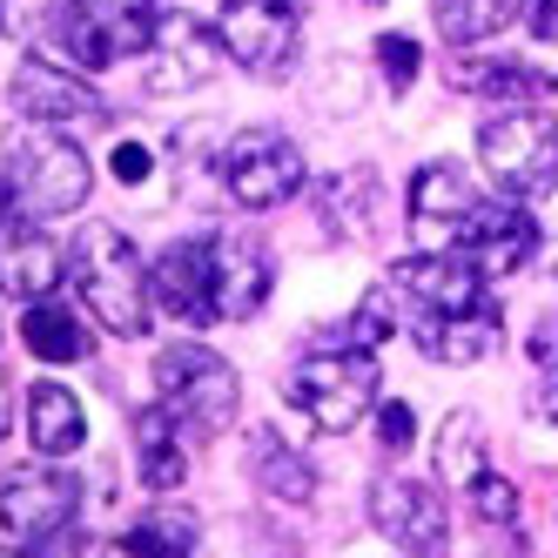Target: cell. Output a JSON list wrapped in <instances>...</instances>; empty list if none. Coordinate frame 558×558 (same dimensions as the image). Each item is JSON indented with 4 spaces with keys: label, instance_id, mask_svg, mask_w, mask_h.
I'll return each mask as SVG.
<instances>
[{
    "label": "cell",
    "instance_id": "36",
    "mask_svg": "<svg viewBox=\"0 0 558 558\" xmlns=\"http://www.w3.org/2000/svg\"><path fill=\"white\" fill-rule=\"evenodd\" d=\"M538 411H545V417L558 424V384H545V390H538Z\"/></svg>",
    "mask_w": 558,
    "mask_h": 558
},
{
    "label": "cell",
    "instance_id": "12",
    "mask_svg": "<svg viewBox=\"0 0 558 558\" xmlns=\"http://www.w3.org/2000/svg\"><path fill=\"white\" fill-rule=\"evenodd\" d=\"M216 54H222L216 27H203L195 14H162L155 41L142 48V88L148 95H189L216 74Z\"/></svg>",
    "mask_w": 558,
    "mask_h": 558
},
{
    "label": "cell",
    "instance_id": "9",
    "mask_svg": "<svg viewBox=\"0 0 558 558\" xmlns=\"http://www.w3.org/2000/svg\"><path fill=\"white\" fill-rule=\"evenodd\" d=\"M74 511H82V485L54 464H14L0 477V525L14 545H48L74 532Z\"/></svg>",
    "mask_w": 558,
    "mask_h": 558
},
{
    "label": "cell",
    "instance_id": "18",
    "mask_svg": "<svg viewBox=\"0 0 558 558\" xmlns=\"http://www.w3.org/2000/svg\"><path fill=\"white\" fill-rule=\"evenodd\" d=\"M404 337L430 356V364H477L498 343V310H464V316H411Z\"/></svg>",
    "mask_w": 558,
    "mask_h": 558
},
{
    "label": "cell",
    "instance_id": "14",
    "mask_svg": "<svg viewBox=\"0 0 558 558\" xmlns=\"http://www.w3.org/2000/svg\"><path fill=\"white\" fill-rule=\"evenodd\" d=\"M148 290H155V310H169L175 324H195L209 330L216 324V243H169L162 256L148 263Z\"/></svg>",
    "mask_w": 558,
    "mask_h": 558
},
{
    "label": "cell",
    "instance_id": "34",
    "mask_svg": "<svg viewBox=\"0 0 558 558\" xmlns=\"http://www.w3.org/2000/svg\"><path fill=\"white\" fill-rule=\"evenodd\" d=\"M148 169H155V155H148V148H135V142L114 148V175H122V182H142Z\"/></svg>",
    "mask_w": 558,
    "mask_h": 558
},
{
    "label": "cell",
    "instance_id": "20",
    "mask_svg": "<svg viewBox=\"0 0 558 558\" xmlns=\"http://www.w3.org/2000/svg\"><path fill=\"white\" fill-rule=\"evenodd\" d=\"M135 471H142L148 492H175L189 477V430L162 404L135 411Z\"/></svg>",
    "mask_w": 558,
    "mask_h": 558
},
{
    "label": "cell",
    "instance_id": "38",
    "mask_svg": "<svg viewBox=\"0 0 558 558\" xmlns=\"http://www.w3.org/2000/svg\"><path fill=\"white\" fill-rule=\"evenodd\" d=\"M371 8H377V0H371Z\"/></svg>",
    "mask_w": 558,
    "mask_h": 558
},
{
    "label": "cell",
    "instance_id": "27",
    "mask_svg": "<svg viewBox=\"0 0 558 558\" xmlns=\"http://www.w3.org/2000/svg\"><path fill=\"white\" fill-rule=\"evenodd\" d=\"M518 14V0H437V34L451 48H477Z\"/></svg>",
    "mask_w": 558,
    "mask_h": 558
},
{
    "label": "cell",
    "instance_id": "15",
    "mask_svg": "<svg viewBox=\"0 0 558 558\" xmlns=\"http://www.w3.org/2000/svg\"><path fill=\"white\" fill-rule=\"evenodd\" d=\"M8 95H14V108H21V122H48V129H68V122H108V108H101V95L82 82L74 68H54V61H41V54H27L21 68H14V82H8Z\"/></svg>",
    "mask_w": 558,
    "mask_h": 558
},
{
    "label": "cell",
    "instance_id": "23",
    "mask_svg": "<svg viewBox=\"0 0 558 558\" xmlns=\"http://www.w3.org/2000/svg\"><path fill=\"white\" fill-rule=\"evenodd\" d=\"M471 209H477V195H471V182H464L458 162H424V169L411 175V222L451 235Z\"/></svg>",
    "mask_w": 558,
    "mask_h": 558
},
{
    "label": "cell",
    "instance_id": "5",
    "mask_svg": "<svg viewBox=\"0 0 558 558\" xmlns=\"http://www.w3.org/2000/svg\"><path fill=\"white\" fill-rule=\"evenodd\" d=\"M377 356L371 350H356V343H330V350H310L303 364L290 371L283 397L316 424V430H356V417H371L377 404Z\"/></svg>",
    "mask_w": 558,
    "mask_h": 558
},
{
    "label": "cell",
    "instance_id": "11",
    "mask_svg": "<svg viewBox=\"0 0 558 558\" xmlns=\"http://www.w3.org/2000/svg\"><path fill=\"white\" fill-rule=\"evenodd\" d=\"M451 256H464L477 276H518L532 256H538V222H532V209L525 203H477L458 229H451Z\"/></svg>",
    "mask_w": 558,
    "mask_h": 558
},
{
    "label": "cell",
    "instance_id": "31",
    "mask_svg": "<svg viewBox=\"0 0 558 558\" xmlns=\"http://www.w3.org/2000/svg\"><path fill=\"white\" fill-rule=\"evenodd\" d=\"M377 437H384V451H404L411 437H417V411L411 404H384L377 411Z\"/></svg>",
    "mask_w": 558,
    "mask_h": 558
},
{
    "label": "cell",
    "instance_id": "28",
    "mask_svg": "<svg viewBox=\"0 0 558 558\" xmlns=\"http://www.w3.org/2000/svg\"><path fill=\"white\" fill-rule=\"evenodd\" d=\"M324 209H330V222H337L343 235H371V216H377V182H371V169L330 175V182H324Z\"/></svg>",
    "mask_w": 558,
    "mask_h": 558
},
{
    "label": "cell",
    "instance_id": "10",
    "mask_svg": "<svg viewBox=\"0 0 558 558\" xmlns=\"http://www.w3.org/2000/svg\"><path fill=\"white\" fill-rule=\"evenodd\" d=\"M216 41L235 68L250 74H283L296 61V0H222V21H216Z\"/></svg>",
    "mask_w": 558,
    "mask_h": 558
},
{
    "label": "cell",
    "instance_id": "16",
    "mask_svg": "<svg viewBox=\"0 0 558 558\" xmlns=\"http://www.w3.org/2000/svg\"><path fill=\"white\" fill-rule=\"evenodd\" d=\"M54 283H61V256L34 229V216H0V296L41 303V296H54Z\"/></svg>",
    "mask_w": 558,
    "mask_h": 558
},
{
    "label": "cell",
    "instance_id": "35",
    "mask_svg": "<svg viewBox=\"0 0 558 558\" xmlns=\"http://www.w3.org/2000/svg\"><path fill=\"white\" fill-rule=\"evenodd\" d=\"M8 417H14V390H8V377H0V437H8Z\"/></svg>",
    "mask_w": 558,
    "mask_h": 558
},
{
    "label": "cell",
    "instance_id": "37",
    "mask_svg": "<svg viewBox=\"0 0 558 558\" xmlns=\"http://www.w3.org/2000/svg\"><path fill=\"white\" fill-rule=\"evenodd\" d=\"M8 195H14V189H8V175H0V216H8Z\"/></svg>",
    "mask_w": 558,
    "mask_h": 558
},
{
    "label": "cell",
    "instance_id": "26",
    "mask_svg": "<svg viewBox=\"0 0 558 558\" xmlns=\"http://www.w3.org/2000/svg\"><path fill=\"white\" fill-rule=\"evenodd\" d=\"M437 477L458 492H471L477 477H485V424L471 411H451L445 430H437Z\"/></svg>",
    "mask_w": 558,
    "mask_h": 558
},
{
    "label": "cell",
    "instance_id": "17",
    "mask_svg": "<svg viewBox=\"0 0 558 558\" xmlns=\"http://www.w3.org/2000/svg\"><path fill=\"white\" fill-rule=\"evenodd\" d=\"M216 243V310L229 324H250L269 303V250L256 235H209Z\"/></svg>",
    "mask_w": 558,
    "mask_h": 558
},
{
    "label": "cell",
    "instance_id": "33",
    "mask_svg": "<svg viewBox=\"0 0 558 558\" xmlns=\"http://www.w3.org/2000/svg\"><path fill=\"white\" fill-rule=\"evenodd\" d=\"M518 14L532 21L538 41H551V48H558V0H518Z\"/></svg>",
    "mask_w": 558,
    "mask_h": 558
},
{
    "label": "cell",
    "instance_id": "2",
    "mask_svg": "<svg viewBox=\"0 0 558 558\" xmlns=\"http://www.w3.org/2000/svg\"><path fill=\"white\" fill-rule=\"evenodd\" d=\"M88 155L74 148L61 129L48 122H21L8 135V189H14V209L34 216V222H48V216H74L88 203Z\"/></svg>",
    "mask_w": 558,
    "mask_h": 558
},
{
    "label": "cell",
    "instance_id": "30",
    "mask_svg": "<svg viewBox=\"0 0 558 558\" xmlns=\"http://www.w3.org/2000/svg\"><path fill=\"white\" fill-rule=\"evenodd\" d=\"M377 68H384V88L404 95L417 82V68H424V48L411 41V34H384V41H377Z\"/></svg>",
    "mask_w": 558,
    "mask_h": 558
},
{
    "label": "cell",
    "instance_id": "6",
    "mask_svg": "<svg viewBox=\"0 0 558 558\" xmlns=\"http://www.w3.org/2000/svg\"><path fill=\"white\" fill-rule=\"evenodd\" d=\"M48 27L82 68H114V61H142V48L162 27V0H61Z\"/></svg>",
    "mask_w": 558,
    "mask_h": 558
},
{
    "label": "cell",
    "instance_id": "7",
    "mask_svg": "<svg viewBox=\"0 0 558 558\" xmlns=\"http://www.w3.org/2000/svg\"><path fill=\"white\" fill-rule=\"evenodd\" d=\"M303 148L283 129H243L229 135L222 148V189L235 195L243 209H283L290 195L303 189Z\"/></svg>",
    "mask_w": 558,
    "mask_h": 558
},
{
    "label": "cell",
    "instance_id": "32",
    "mask_svg": "<svg viewBox=\"0 0 558 558\" xmlns=\"http://www.w3.org/2000/svg\"><path fill=\"white\" fill-rule=\"evenodd\" d=\"M525 350H532V364H538V371H558V310L532 324V343H525Z\"/></svg>",
    "mask_w": 558,
    "mask_h": 558
},
{
    "label": "cell",
    "instance_id": "4",
    "mask_svg": "<svg viewBox=\"0 0 558 558\" xmlns=\"http://www.w3.org/2000/svg\"><path fill=\"white\" fill-rule=\"evenodd\" d=\"M477 162L511 203H538L558 189V122L538 108H492L477 122Z\"/></svg>",
    "mask_w": 558,
    "mask_h": 558
},
{
    "label": "cell",
    "instance_id": "3",
    "mask_svg": "<svg viewBox=\"0 0 558 558\" xmlns=\"http://www.w3.org/2000/svg\"><path fill=\"white\" fill-rule=\"evenodd\" d=\"M155 404H162L189 437H216V430L235 424L243 377H235V364L209 343H169L155 356Z\"/></svg>",
    "mask_w": 558,
    "mask_h": 558
},
{
    "label": "cell",
    "instance_id": "22",
    "mask_svg": "<svg viewBox=\"0 0 558 558\" xmlns=\"http://www.w3.org/2000/svg\"><path fill=\"white\" fill-rule=\"evenodd\" d=\"M250 477L263 485V498H276V505H310V498H316L310 458L290 451L276 430H250Z\"/></svg>",
    "mask_w": 558,
    "mask_h": 558
},
{
    "label": "cell",
    "instance_id": "1",
    "mask_svg": "<svg viewBox=\"0 0 558 558\" xmlns=\"http://www.w3.org/2000/svg\"><path fill=\"white\" fill-rule=\"evenodd\" d=\"M68 283L108 337H148L155 290H148V269H142L135 243L114 222H88L68 243Z\"/></svg>",
    "mask_w": 558,
    "mask_h": 558
},
{
    "label": "cell",
    "instance_id": "24",
    "mask_svg": "<svg viewBox=\"0 0 558 558\" xmlns=\"http://www.w3.org/2000/svg\"><path fill=\"white\" fill-rule=\"evenodd\" d=\"M195 538H203V518L175 498H162L135 518L122 545H129V558H195Z\"/></svg>",
    "mask_w": 558,
    "mask_h": 558
},
{
    "label": "cell",
    "instance_id": "13",
    "mask_svg": "<svg viewBox=\"0 0 558 558\" xmlns=\"http://www.w3.org/2000/svg\"><path fill=\"white\" fill-rule=\"evenodd\" d=\"M390 290L404 303V324L411 316H464V310H485V276H477L464 256H404L390 269Z\"/></svg>",
    "mask_w": 558,
    "mask_h": 558
},
{
    "label": "cell",
    "instance_id": "8",
    "mask_svg": "<svg viewBox=\"0 0 558 558\" xmlns=\"http://www.w3.org/2000/svg\"><path fill=\"white\" fill-rule=\"evenodd\" d=\"M371 525L411 558H445L451 551V511H445L430 477H411V471H384L371 485Z\"/></svg>",
    "mask_w": 558,
    "mask_h": 558
},
{
    "label": "cell",
    "instance_id": "25",
    "mask_svg": "<svg viewBox=\"0 0 558 558\" xmlns=\"http://www.w3.org/2000/svg\"><path fill=\"white\" fill-rule=\"evenodd\" d=\"M21 343L41 356V364H82V356H88V330H82V316L61 310L54 296L27 303V316H21Z\"/></svg>",
    "mask_w": 558,
    "mask_h": 558
},
{
    "label": "cell",
    "instance_id": "29",
    "mask_svg": "<svg viewBox=\"0 0 558 558\" xmlns=\"http://www.w3.org/2000/svg\"><path fill=\"white\" fill-rule=\"evenodd\" d=\"M464 498H471V518H477L485 532H498V538H525V525H518V492L505 485V477H492V471H485Z\"/></svg>",
    "mask_w": 558,
    "mask_h": 558
},
{
    "label": "cell",
    "instance_id": "19",
    "mask_svg": "<svg viewBox=\"0 0 558 558\" xmlns=\"http://www.w3.org/2000/svg\"><path fill=\"white\" fill-rule=\"evenodd\" d=\"M21 411H27L34 458H74L88 445V411H82V397H74L68 384H34Z\"/></svg>",
    "mask_w": 558,
    "mask_h": 558
},
{
    "label": "cell",
    "instance_id": "21",
    "mask_svg": "<svg viewBox=\"0 0 558 558\" xmlns=\"http://www.w3.org/2000/svg\"><path fill=\"white\" fill-rule=\"evenodd\" d=\"M451 88L458 95H485V101H498V108H532V101H545L551 95V74H538L532 61H464L458 54V68H451Z\"/></svg>",
    "mask_w": 558,
    "mask_h": 558
}]
</instances>
